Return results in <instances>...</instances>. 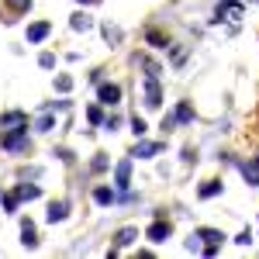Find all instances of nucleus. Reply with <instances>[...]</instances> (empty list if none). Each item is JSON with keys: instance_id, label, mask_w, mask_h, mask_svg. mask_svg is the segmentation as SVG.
<instances>
[{"instance_id": "nucleus-28", "label": "nucleus", "mask_w": 259, "mask_h": 259, "mask_svg": "<svg viewBox=\"0 0 259 259\" xmlns=\"http://www.w3.org/2000/svg\"><path fill=\"white\" fill-rule=\"evenodd\" d=\"M73 104L69 100H52V104H45V111H69Z\"/></svg>"}, {"instance_id": "nucleus-21", "label": "nucleus", "mask_w": 259, "mask_h": 259, "mask_svg": "<svg viewBox=\"0 0 259 259\" xmlns=\"http://www.w3.org/2000/svg\"><path fill=\"white\" fill-rule=\"evenodd\" d=\"M145 41H149L152 49H166V45H169V41H166V35H159V31H149V35H145Z\"/></svg>"}, {"instance_id": "nucleus-9", "label": "nucleus", "mask_w": 259, "mask_h": 259, "mask_svg": "<svg viewBox=\"0 0 259 259\" xmlns=\"http://www.w3.org/2000/svg\"><path fill=\"white\" fill-rule=\"evenodd\" d=\"M159 104H162V87L156 76H149L145 80V107H159Z\"/></svg>"}, {"instance_id": "nucleus-30", "label": "nucleus", "mask_w": 259, "mask_h": 259, "mask_svg": "<svg viewBox=\"0 0 259 259\" xmlns=\"http://www.w3.org/2000/svg\"><path fill=\"white\" fill-rule=\"evenodd\" d=\"M183 162H197V149H194V145L183 149Z\"/></svg>"}, {"instance_id": "nucleus-19", "label": "nucleus", "mask_w": 259, "mask_h": 259, "mask_svg": "<svg viewBox=\"0 0 259 259\" xmlns=\"http://www.w3.org/2000/svg\"><path fill=\"white\" fill-rule=\"evenodd\" d=\"M35 128H38V132H52V128H56V118H52V111H45V114L35 121Z\"/></svg>"}, {"instance_id": "nucleus-10", "label": "nucleus", "mask_w": 259, "mask_h": 259, "mask_svg": "<svg viewBox=\"0 0 259 259\" xmlns=\"http://www.w3.org/2000/svg\"><path fill=\"white\" fill-rule=\"evenodd\" d=\"M66 218H69V204H66V200H52L45 221H52V225H56V221H66Z\"/></svg>"}, {"instance_id": "nucleus-8", "label": "nucleus", "mask_w": 259, "mask_h": 259, "mask_svg": "<svg viewBox=\"0 0 259 259\" xmlns=\"http://www.w3.org/2000/svg\"><path fill=\"white\" fill-rule=\"evenodd\" d=\"M52 35V24L49 21H35V24H28V45H38Z\"/></svg>"}, {"instance_id": "nucleus-14", "label": "nucleus", "mask_w": 259, "mask_h": 259, "mask_svg": "<svg viewBox=\"0 0 259 259\" xmlns=\"http://www.w3.org/2000/svg\"><path fill=\"white\" fill-rule=\"evenodd\" d=\"M21 245L24 249H35L38 245V235H35V225L31 221H21Z\"/></svg>"}, {"instance_id": "nucleus-22", "label": "nucleus", "mask_w": 259, "mask_h": 259, "mask_svg": "<svg viewBox=\"0 0 259 259\" xmlns=\"http://www.w3.org/2000/svg\"><path fill=\"white\" fill-rule=\"evenodd\" d=\"M0 200H4V211L7 214H18V197L14 194H0Z\"/></svg>"}, {"instance_id": "nucleus-23", "label": "nucleus", "mask_w": 259, "mask_h": 259, "mask_svg": "<svg viewBox=\"0 0 259 259\" xmlns=\"http://www.w3.org/2000/svg\"><path fill=\"white\" fill-rule=\"evenodd\" d=\"M104 38L118 45V41H121V28H114V24H104Z\"/></svg>"}, {"instance_id": "nucleus-4", "label": "nucleus", "mask_w": 259, "mask_h": 259, "mask_svg": "<svg viewBox=\"0 0 259 259\" xmlns=\"http://www.w3.org/2000/svg\"><path fill=\"white\" fill-rule=\"evenodd\" d=\"M97 100L104 104V107H118V104H121V87H118V83H100Z\"/></svg>"}, {"instance_id": "nucleus-29", "label": "nucleus", "mask_w": 259, "mask_h": 259, "mask_svg": "<svg viewBox=\"0 0 259 259\" xmlns=\"http://www.w3.org/2000/svg\"><path fill=\"white\" fill-rule=\"evenodd\" d=\"M104 128H107V132H118V128H121V118H118V114H111V118H104Z\"/></svg>"}, {"instance_id": "nucleus-33", "label": "nucleus", "mask_w": 259, "mask_h": 259, "mask_svg": "<svg viewBox=\"0 0 259 259\" xmlns=\"http://www.w3.org/2000/svg\"><path fill=\"white\" fill-rule=\"evenodd\" d=\"M7 4H11L14 11H28V7H31V0H7Z\"/></svg>"}, {"instance_id": "nucleus-34", "label": "nucleus", "mask_w": 259, "mask_h": 259, "mask_svg": "<svg viewBox=\"0 0 259 259\" xmlns=\"http://www.w3.org/2000/svg\"><path fill=\"white\" fill-rule=\"evenodd\" d=\"M235 242H239V245H249V242H252V232L245 228V232H242V235H239V239H235Z\"/></svg>"}, {"instance_id": "nucleus-7", "label": "nucleus", "mask_w": 259, "mask_h": 259, "mask_svg": "<svg viewBox=\"0 0 259 259\" xmlns=\"http://www.w3.org/2000/svg\"><path fill=\"white\" fill-rule=\"evenodd\" d=\"M114 187H118V190H128V187H132V159H121L118 166H114Z\"/></svg>"}, {"instance_id": "nucleus-36", "label": "nucleus", "mask_w": 259, "mask_h": 259, "mask_svg": "<svg viewBox=\"0 0 259 259\" xmlns=\"http://www.w3.org/2000/svg\"><path fill=\"white\" fill-rule=\"evenodd\" d=\"M252 4H259V0H252Z\"/></svg>"}, {"instance_id": "nucleus-26", "label": "nucleus", "mask_w": 259, "mask_h": 259, "mask_svg": "<svg viewBox=\"0 0 259 259\" xmlns=\"http://www.w3.org/2000/svg\"><path fill=\"white\" fill-rule=\"evenodd\" d=\"M38 66H41V69H52V66H56V56H52V52H41V56H38Z\"/></svg>"}, {"instance_id": "nucleus-32", "label": "nucleus", "mask_w": 259, "mask_h": 259, "mask_svg": "<svg viewBox=\"0 0 259 259\" xmlns=\"http://www.w3.org/2000/svg\"><path fill=\"white\" fill-rule=\"evenodd\" d=\"M52 156H59L62 162H73V159H76V156H73V152H69V149H56V152H52Z\"/></svg>"}, {"instance_id": "nucleus-16", "label": "nucleus", "mask_w": 259, "mask_h": 259, "mask_svg": "<svg viewBox=\"0 0 259 259\" xmlns=\"http://www.w3.org/2000/svg\"><path fill=\"white\" fill-rule=\"evenodd\" d=\"M94 200H97L100 207H111V204L118 200V194H114L111 187H97V190H94Z\"/></svg>"}, {"instance_id": "nucleus-13", "label": "nucleus", "mask_w": 259, "mask_h": 259, "mask_svg": "<svg viewBox=\"0 0 259 259\" xmlns=\"http://www.w3.org/2000/svg\"><path fill=\"white\" fill-rule=\"evenodd\" d=\"M221 187H225L221 180H204V183H200V190H197V197H200V200L218 197V194H221Z\"/></svg>"}, {"instance_id": "nucleus-2", "label": "nucleus", "mask_w": 259, "mask_h": 259, "mask_svg": "<svg viewBox=\"0 0 259 259\" xmlns=\"http://www.w3.org/2000/svg\"><path fill=\"white\" fill-rule=\"evenodd\" d=\"M242 14H245L242 0H221L218 7H214V24L218 21H242Z\"/></svg>"}, {"instance_id": "nucleus-15", "label": "nucleus", "mask_w": 259, "mask_h": 259, "mask_svg": "<svg viewBox=\"0 0 259 259\" xmlns=\"http://www.w3.org/2000/svg\"><path fill=\"white\" fill-rule=\"evenodd\" d=\"M69 28H73V31H90V28H94V18L83 14V11H76V14L69 18Z\"/></svg>"}, {"instance_id": "nucleus-18", "label": "nucleus", "mask_w": 259, "mask_h": 259, "mask_svg": "<svg viewBox=\"0 0 259 259\" xmlns=\"http://www.w3.org/2000/svg\"><path fill=\"white\" fill-rule=\"evenodd\" d=\"M0 124H4V128H11V124H28V114H24V111H7V114H0Z\"/></svg>"}, {"instance_id": "nucleus-24", "label": "nucleus", "mask_w": 259, "mask_h": 259, "mask_svg": "<svg viewBox=\"0 0 259 259\" xmlns=\"http://www.w3.org/2000/svg\"><path fill=\"white\" fill-rule=\"evenodd\" d=\"M132 132H135V135H139V139H142V135L149 132V124H145V121H142L139 114H135V118H132Z\"/></svg>"}, {"instance_id": "nucleus-3", "label": "nucleus", "mask_w": 259, "mask_h": 259, "mask_svg": "<svg viewBox=\"0 0 259 259\" xmlns=\"http://www.w3.org/2000/svg\"><path fill=\"white\" fill-rule=\"evenodd\" d=\"M169 235H173V225H169V221H162V218H156L149 228H145V239L156 242V245H159V242H166Z\"/></svg>"}, {"instance_id": "nucleus-17", "label": "nucleus", "mask_w": 259, "mask_h": 259, "mask_svg": "<svg viewBox=\"0 0 259 259\" xmlns=\"http://www.w3.org/2000/svg\"><path fill=\"white\" fill-rule=\"evenodd\" d=\"M173 118H177V124H190V121H194V107H190V104L183 100V104H177Z\"/></svg>"}, {"instance_id": "nucleus-12", "label": "nucleus", "mask_w": 259, "mask_h": 259, "mask_svg": "<svg viewBox=\"0 0 259 259\" xmlns=\"http://www.w3.org/2000/svg\"><path fill=\"white\" fill-rule=\"evenodd\" d=\"M194 235L204 239V245H218V249H221V242H225V232H218V228H197Z\"/></svg>"}, {"instance_id": "nucleus-25", "label": "nucleus", "mask_w": 259, "mask_h": 259, "mask_svg": "<svg viewBox=\"0 0 259 259\" xmlns=\"http://www.w3.org/2000/svg\"><path fill=\"white\" fill-rule=\"evenodd\" d=\"M90 169H94V173H104V169H107V156H104V152H97V159L90 162Z\"/></svg>"}, {"instance_id": "nucleus-35", "label": "nucleus", "mask_w": 259, "mask_h": 259, "mask_svg": "<svg viewBox=\"0 0 259 259\" xmlns=\"http://www.w3.org/2000/svg\"><path fill=\"white\" fill-rule=\"evenodd\" d=\"M80 4H97V0H80Z\"/></svg>"}, {"instance_id": "nucleus-20", "label": "nucleus", "mask_w": 259, "mask_h": 259, "mask_svg": "<svg viewBox=\"0 0 259 259\" xmlns=\"http://www.w3.org/2000/svg\"><path fill=\"white\" fill-rule=\"evenodd\" d=\"M56 90H59V94H69V90H73V76H69V73H59V76H56Z\"/></svg>"}, {"instance_id": "nucleus-1", "label": "nucleus", "mask_w": 259, "mask_h": 259, "mask_svg": "<svg viewBox=\"0 0 259 259\" xmlns=\"http://www.w3.org/2000/svg\"><path fill=\"white\" fill-rule=\"evenodd\" d=\"M0 145L7 149V152H28V124H18V128H11V132H4L0 135Z\"/></svg>"}, {"instance_id": "nucleus-5", "label": "nucleus", "mask_w": 259, "mask_h": 259, "mask_svg": "<svg viewBox=\"0 0 259 259\" xmlns=\"http://www.w3.org/2000/svg\"><path fill=\"white\" fill-rule=\"evenodd\" d=\"M135 239H139V228H121L118 235H114V242H111V252H107V256H118L121 249H128Z\"/></svg>"}, {"instance_id": "nucleus-6", "label": "nucleus", "mask_w": 259, "mask_h": 259, "mask_svg": "<svg viewBox=\"0 0 259 259\" xmlns=\"http://www.w3.org/2000/svg\"><path fill=\"white\" fill-rule=\"evenodd\" d=\"M162 149H166L162 142H135L132 156H135V159H156V156H159Z\"/></svg>"}, {"instance_id": "nucleus-11", "label": "nucleus", "mask_w": 259, "mask_h": 259, "mask_svg": "<svg viewBox=\"0 0 259 259\" xmlns=\"http://www.w3.org/2000/svg\"><path fill=\"white\" fill-rule=\"evenodd\" d=\"M14 197H18V200H38L41 197V187H38V183H18V187H14Z\"/></svg>"}, {"instance_id": "nucleus-27", "label": "nucleus", "mask_w": 259, "mask_h": 259, "mask_svg": "<svg viewBox=\"0 0 259 259\" xmlns=\"http://www.w3.org/2000/svg\"><path fill=\"white\" fill-rule=\"evenodd\" d=\"M87 118H90V124H104V111H100V107H90Z\"/></svg>"}, {"instance_id": "nucleus-31", "label": "nucleus", "mask_w": 259, "mask_h": 259, "mask_svg": "<svg viewBox=\"0 0 259 259\" xmlns=\"http://www.w3.org/2000/svg\"><path fill=\"white\" fill-rule=\"evenodd\" d=\"M159 128H162V132H173V128H177V118H173V114H166Z\"/></svg>"}]
</instances>
